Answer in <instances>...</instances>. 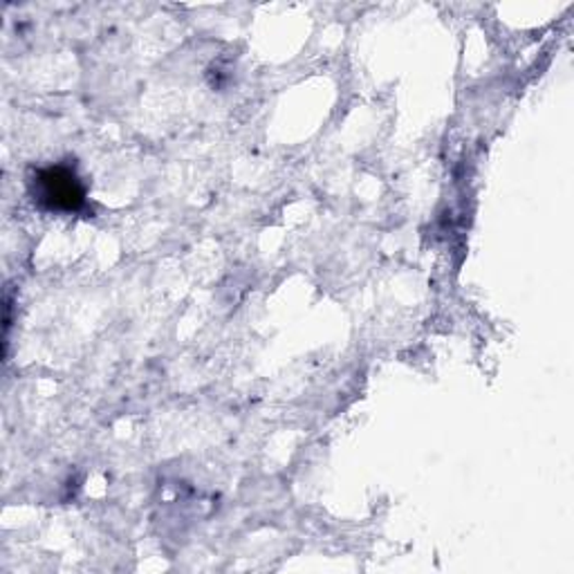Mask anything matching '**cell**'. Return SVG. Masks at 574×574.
Here are the masks:
<instances>
[{
  "label": "cell",
  "instance_id": "cell-1",
  "mask_svg": "<svg viewBox=\"0 0 574 574\" xmlns=\"http://www.w3.org/2000/svg\"><path fill=\"white\" fill-rule=\"evenodd\" d=\"M38 186H41V198L38 200H44L50 209L72 211L84 203V188L68 169H50L41 173Z\"/></svg>",
  "mask_w": 574,
  "mask_h": 574
}]
</instances>
